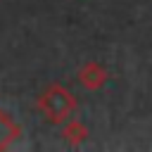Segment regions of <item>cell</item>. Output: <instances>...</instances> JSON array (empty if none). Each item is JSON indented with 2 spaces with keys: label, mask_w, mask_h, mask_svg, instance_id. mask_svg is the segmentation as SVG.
<instances>
[{
  "label": "cell",
  "mask_w": 152,
  "mask_h": 152,
  "mask_svg": "<svg viewBox=\"0 0 152 152\" xmlns=\"http://www.w3.org/2000/svg\"><path fill=\"white\" fill-rule=\"evenodd\" d=\"M104 78H107V74H104L102 69H97V66H90L88 71H83V83H86V86H90V88L102 86V83H104Z\"/></svg>",
  "instance_id": "1"
}]
</instances>
